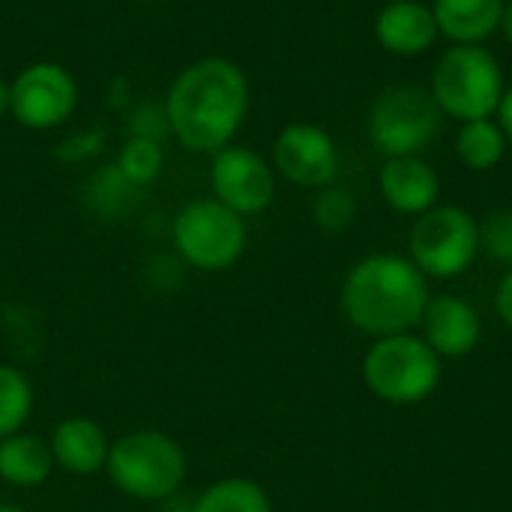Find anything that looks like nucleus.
Returning a JSON list of instances; mask_svg holds the SVG:
<instances>
[{"label": "nucleus", "instance_id": "412c9836", "mask_svg": "<svg viewBox=\"0 0 512 512\" xmlns=\"http://www.w3.org/2000/svg\"><path fill=\"white\" fill-rule=\"evenodd\" d=\"M162 162H165L162 144H159L153 135L135 132V135L120 147L117 171H120V177H123L132 189H141V186H150V183L159 177Z\"/></svg>", "mask_w": 512, "mask_h": 512}, {"label": "nucleus", "instance_id": "6e6552de", "mask_svg": "<svg viewBox=\"0 0 512 512\" xmlns=\"http://www.w3.org/2000/svg\"><path fill=\"white\" fill-rule=\"evenodd\" d=\"M408 249L426 279H456L480 255V222L459 204H435L417 219Z\"/></svg>", "mask_w": 512, "mask_h": 512}, {"label": "nucleus", "instance_id": "cd10ccee", "mask_svg": "<svg viewBox=\"0 0 512 512\" xmlns=\"http://www.w3.org/2000/svg\"><path fill=\"white\" fill-rule=\"evenodd\" d=\"M0 512H24L21 507H15V504H0Z\"/></svg>", "mask_w": 512, "mask_h": 512}, {"label": "nucleus", "instance_id": "f3484780", "mask_svg": "<svg viewBox=\"0 0 512 512\" xmlns=\"http://www.w3.org/2000/svg\"><path fill=\"white\" fill-rule=\"evenodd\" d=\"M54 456L48 441L30 432H18L0 441V480L18 489H39L54 474Z\"/></svg>", "mask_w": 512, "mask_h": 512}, {"label": "nucleus", "instance_id": "4be33fe9", "mask_svg": "<svg viewBox=\"0 0 512 512\" xmlns=\"http://www.w3.org/2000/svg\"><path fill=\"white\" fill-rule=\"evenodd\" d=\"M312 219L321 231L339 234L354 225L357 219V201L342 186H324L318 189V198L312 204Z\"/></svg>", "mask_w": 512, "mask_h": 512}, {"label": "nucleus", "instance_id": "4468645a", "mask_svg": "<svg viewBox=\"0 0 512 512\" xmlns=\"http://www.w3.org/2000/svg\"><path fill=\"white\" fill-rule=\"evenodd\" d=\"M375 36L384 45V51L399 54V57H414V54L429 51L438 42L441 30H438L432 6L420 0H396L378 12Z\"/></svg>", "mask_w": 512, "mask_h": 512}, {"label": "nucleus", "instance_id": "aec40b11", "mask_svg": "<svg viewBox=\"0 0 512 512\" xmlns=\"http://www.w3.org/2000/svg\"><path fill=\"white\" fill-rule=\"evenodd\" d=\"M33 414V384L24 369L0 363V441L24 432Z\"/></svg>", "mask_w": 512, "mask_h": 512}, {"label": "nucleus", "instance_id": "423d86ee", "mask_svg": "<svg viewBox=\"0 0 512 512\" xmlns=\"http://www.w3.org/2000/svg\"><path fill=\"white\" fill-rule=\"evenodd\" d=\"M171 243L192 270L222 273L243 258L249 228L243 216H237L216 198H198L180 207V213L174 216Z\"/></svg>", "mask_w": 512, "mask_h": 512}, {"label": "nucleus", "instance_id": "6ab92c4d", "mask_svg": "<svg viewBox=\"0 0 512 512\" xmlns=\"http://www.w3.org/2000/svg\"><path fill=\"white\" fill-rule=\"evenodd\" d=\"M456 153H459L462 165H468L471 171H492L507 153V135L489 117L486 120H468L459 129Z\"/></svg>", "mask_w": 512, "mask_h": 512}, {"label": "nucleus", "instance_id": "a878e982", "mask_svg": "<svg viewBox=\"0 0 512 512\" xmlns=\"http://www.w3.org/2000/svg\"><path fill=\"white\" fill-rule=\"evenodd\" d=\"M9 111H12V84L0 78V117H6Z\"/></svg>", "mask_w": 512, "mask_h": 512}, {"label": "nucleus", "instance_id": "ddd939ff", "mask_svg": "<svg viewBox=\"0 0 512 512\" xmlns=\"http://www.w3.org/2000/svg\"><path fill=\"white\" fill-rule=\"evenodd\" d=\"M48 447H51L54 465L60 471H66L72 477H93V474L105 471L111 441L96 420L78 414V417H66L54 426Z\"/></svg>", "mask_w": 512, "mask_h": 512}, {"label": "nucleus", "instance_id": "7ed1b4c3", "mask_svg": "<svg viewBox=\"0 0 512 512\" xmlns=\"http://www.w3.org/2000/svg\"><path fill=\"white\" fill-rule=\"evenodd\" d=\"M105 474L120 495L144 504H162L180 495L189 462L186 450L171 435L159 429H138L111 441Z\"/></svg>", "mask_w": 512, "mask_h": 512}, {"label": "nucleus", "instance_id": "9d476101", "mask_svg": "<svg viewBox=\"0 0 512 512\" xmlns=\"http://www.w3.org/2000/svg\"><path fill=\"white\" fill-rule=\"evenodd\" d=\"M210 186L213 198L234 210L237 216H258L276 198V171L273 165L255 153L252 147L228 144L213 153L210 165Z\"/></svg>", "mask_w": 512, "mask_h": 512}, {"label": "nucleus", "instance_id": "2eb2a0df", "mask_svg": "<svg viewBox=\"0 0 512 512\" xmlns=\"http://www.w3.org/2000/svg\"><path fill=\"white\" fill-rule=\"evenodd\" d=\"M378 183H381L384 201L396 213H405V216H423L426 210L438 204V195H441L438 171L420 156L387 159Z\"/></svg>", "mask_w": 512, "mask_h": 512}, {"label": "nucleus", "instance_id": "f03ea898", "mask_svg": "<svg viewBox=\"0 0 512 512\" xmlns=\"http://www.w3.org/2000/svg\"><path fill=\"white\" fill-rule=\"evenodd\" d=\"M429 297V282L411 258L375 252L348 270L339 303L354 330L384 339L396 333H414Z\"/></svg>", "mask_w": 512, "mask_h": 512}, {"label": "nucleus", "instance_id": "393cba45", "mask_svg": "<svg viewBox=\"0 0 512 512\" xmlns=\"http://www.w3.org/2000/svg\"><path fill=\"white\" fill-rule=\"evenodd\" d=\"M498 126L504 129V135H507V141H512V87L504 90V96H501V102H498Z\"/></svg>", "mask_w": 512, "mask_h": 512}, {"label": "nucleus", "instance_id": "f8f14e48", "mask_svg": "<svg viewBox=\"0 0 512 512\" xmlns=\"http://www.w3.org/2000/svg\"><path fill=\"white\" fill-rule=\"evenodd\" d=\"M420 330L426 345L441 360H459L480 345L483 321L468 300L456 294H441V297H429L426 312L420 318Z\"/></svg>", "mask_w": 512, "mask_h": 512}, {"label": "nucleus", "instance_id": "bb28decb", "mask_svg": "<svg viewBox=\"0 0 512 512\" xmlns=\"http://www.w3.org/2000/svg\"><path fill=\"white\" fill-rule=\"evenodd\" d=\"M501 27H504V36H507V42H510V45H512V3H507V9H504Z\"/></svg>", "mask_w": 512, "mask_h": 512}, {"label": "nucleus", "instance_id": "0eeeda50", "mask_svg": "<svg viewBox=\"0 0 512 512\" xmlns=\"http://www.w3.org/2000/svg\"><path fill=\"white\" fill-rule=\"evenodd\" d=\"M444 111L438 108L432 90L417 84L387 87L369 111L372 144L387 156H420L441 132Z\"/></svg>", "mask_w": 512, "mask_h": 512}, {"label": "nucleus", "instance_id": "b1692460", "mask_svg": "<svg viewBox=\"0 0 512 512\" xmlns=\"http://www.w3.org/2000/svg\"><path fill=\"white\" fill-rule=\"evenodd\" d=\"M495 312H498V318L512 330V267L504 273V279L498 282V291H495Z\"/></svg>", "mask_w": 512, "mask_h": 512}, {"label": "nucleus", "instance_id": "20e7f679", "mask_svg": "<svg viewBox=\"0 0 512 512\" xmlns=\"http://www.w3.org/2000/svg\"><path fill=\"white\" fill-rule=\"evenodd\" d=\"M444 360L417 333H396L375 339L363 357V381L369 393L387 405H420L426 402L441 378Z\"/></svg>", "mask_w": 512, "mask_h": 512}, {"label": "nucleus", "instance_id": "39448f33", "mask_svg": "<svg viewBox=\"0 0 512 512\" xmlns=\"http://www.w3.org/2000/svg\"><path fill=\"white\" fill-rule=\"evenodd\" d=\"M432 96L438 108L459 123L492 117L504 96L498 57L483 45H453L435 66Z\"/></svg>", "mask_w": 512, "mask_h": 512}, {"label": "nucleus", "instance_id": "5701e85b", "mask_svg": "<svg viewBox=\"0 0 512 512\" xmlns=\"http://www.w3.org/2000/svg\"><path fill=\"white\" fill-rule=\"evenodd\" d=\"M480 249L512 267V210H495L480 222Z\"/></svg>", "mask_w": 512, "mask_h": 512}, {"label": "nucleus", "instance_id": "1a4fd4ad", "mask_svg": "<svg viewBox=\"0 0 512 512\" xmlns=\"http://www.w3.org/2000/svg\"><path fill=\"white\" fill-rule=\"evenodd\" d=\"M9 117L24 129H57L78 108V81L63 63L36 60L27 63L12 81Z\"/></svg>", "mask_w": 512, "mask_h": 512}, {"label": "nucleus", "instance_id": "9b49d317", "mask_svg": "<svg viewBox=\"0 0 512 512\" xmlns=\"http://www.w3.org/2000/svg\"><path fill=\"white\" fill-rule=\"evenodd\" d=\"M273 171L303 189L333 186L339 174L336 141L315 123H291L273 141Z\"/></svg>", "mask_w": 512, "mask_h": 512}, {"label": "nucleus", "instance_id": "c85d7f7f", "mask_svg": "<svg viewBox=\"0 0 512 512\" xmlns=\"http://www.w3.org/2000/svg\"><path fill=\"white\" fill-rule=\"evenodd\" d=\"M387 3H396V0H387Z\"/></svg>", "mask_w": 512, "mask_h": 512}, {"label": "nucleus", "instance_id": "a211bd4d", "mask_svg": "<svg viewBox=\"0 0 512 512\" xmlns=\"http://www.w3.org/2000/svg\"><path fill=\"white\" fill-rule=\"evenodd\" d=\"M192 512H273L267 489L249 477H225L210 483L195 501Z\"/></svg>", "mask_w": 512, "mask_h": 512}, {"label": "nucleus", "instance_id": "f257e3e1", "mask_svg": "<svg viewBox=\"0 0 512 512\" xmlns=\"http://www.w3.org/2000/svg\"><path fill=\"white\" fill-rule=\"evenodd\" d=\"M249 78L228 57H201L180 69L165 99L171 135L195 153H219L249 114Z\"/></svg>", "mask_w": 512, "mask_h": 512}, {"label": "nucleus", "instance_id": "dca6fc26", "mask_svg": "<svg viewBox=\"0 0 512 512\" xmlns=\"http://www.w3.org/2000/svg\"><path fill=\"white\" fill-rule=\"evenodd\" d=\"M504 0H435L432 12L438 30L456 45H480L489 39L504 18Z\"/></svg>", "mask_w": 512, "mask_h": 512}]
</instances>
